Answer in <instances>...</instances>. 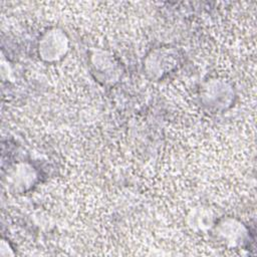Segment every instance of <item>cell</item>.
I'll use <instances>...</instances> for the list:
<instances>
[{
	"label": "cell",
	"mask_w": 257,
	"mask_h": 257,
	"mask_svg": "<svg viewBox=\"0 0 257 257\" xmlns=\"http://www.w3.org/2000/svg\"><path fill=\"white\" fill-rule=\"evenodd\" d=\"M39 55L46 61H55L61 58L68 49V40L65 34L52 29L45 32L39 41Z\"/></svg>",
	"instance_id": "obj_1"
}]
</instances>
